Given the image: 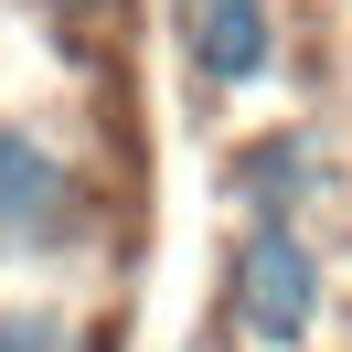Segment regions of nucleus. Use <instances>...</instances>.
<instances>
[{
	"label": "nucleus",
	"instance_id": "1",
	"mask_svg": "<svg viewBox=\"0 0 352 352\" xmlns=\"http://www.w3.org/2000/svg\"><path fill=\"white\" fill-rule=\"evenodd\" d=\"M235 320L256 342H309V320H320V256L288 224H256L235 245Z\"/></svg>",
	"mask_w": 352,
	"mask_h": 352
},
{
	"label": "nucleus",
	"instance_id": "2",
	"mask_svg": "<svg viewBox=\"0 0 352 352\" xmlns=\"http://www.w3.org/2000/svg\"><path fill=\"white\" fill-rule=\"evenodd\" d=\"M182 43H192V75L214 96L256 86L267 65H278V11L267 0H182Z\"/></svg>",
	"mask_w": 352,
	"mask_h": 352
},
{
	"label": "nucleus",
	"instance_id": "3",
	"mask_svg": "<svg viewBox=\"0 0 352 352\" xmlns=\"http://www.w3.org/2000/svg\"><path fill=\"white\" fill-rule=\"evenodd\" d=\"M320 171H331V160H320V129H267V139H245V150L224 160V192H235L256 224H288L309 192H320Z\"/></svg>",
	"mask_w": 352,
	"mask_h": 352
},
{
	"label": "nucleus",
	"instance_id": "4",
	"mask_svg": "<svg viewBox=\"0 0 352 352\" xmlns=\"http://www.w3.org/2000/svg\"><path fill=\"white\" fill-rule=\"evenodd\" d=\"M65 214H75V171H65L32 129L0 118V235H54Z\"/></svg>",
	"mask_w": 352,
	"mask_h": 352
},
{
	"label": "nucleus",
	"instance_id": "5",
	"mask_svg": "<svg viewBox=\"0 0 352 352\" xmlns=\"http://www.w3.org/2000/svg\"><path fill=\"white\" fill-rule=\"evenodd\" d=\"M0 352H65V309H32V320L0 309Z\"/></svg>",
	"mask_w": 352,
	"mask_h": 352
},
{
	"label": "nucleus",
	"instance_id": "6",
	"mask_svg": "<svg viewBox=\"0 0 352 352\" xmlns=\"http://www.w3.org/2000/svg\"><path fill=\"white\" fill-rule=\"evenodd\" d=\"M75 11H86V0H75Z\"/></svg>",
	"mask_w": 352,
	"mask_h": 352
}]
</instances>
